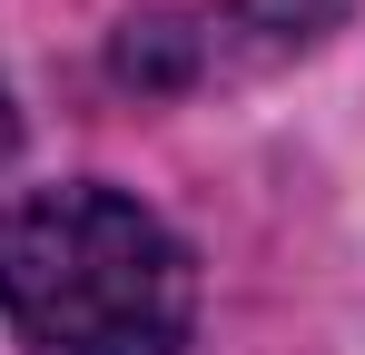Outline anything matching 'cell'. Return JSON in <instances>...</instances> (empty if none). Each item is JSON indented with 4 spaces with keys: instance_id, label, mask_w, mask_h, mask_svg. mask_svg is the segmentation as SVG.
<instances>
[{
    "instance_id": "cell-2",
    "label": "cell",
    "mask_w": 365,
    "mask_h": 355,
    "mask_svg": "<svg viewBox=\"0 0 365 355\" xmlns=\"http://www.w3.org/2000/svg\"><path fill=\"white\" fill-rule=\"evenodd\" d=\"M346 20V0H187V10H148L109 40V69L128 89H207V79H247L277 59L316 50Z\"/></svg>"
},
{
    "instance_id": "cell-3",
    "label": "cell",
    "mask_w": 365,
    "mask_h": 355,
    "mask_svg": "<svg viewBox=\"0 0 365 355\" xmlns=\"http://www.w3.org/2000/svg\"><path fill=\"white\" fill-rule=\"evenodd\" d=\"M20 148V109H10V89H0V158Z\"/></svg>"
},
{
    "instance_id": "cell-1",
    "label": "cell",
    "mask_w": 365,
    "mask_h": 355,
    "mask_svg": "<svg viewBox=\"0 0 365 355\" xmlns=\"http://www.w3.org/2000/svg\"><path fill=\"white\" fill-rule=\"evenodd\" d=\"M0 316L40 355H178L197 267L138 197L79 178L0 207Z\"/></svg>"
}]
</instances>
